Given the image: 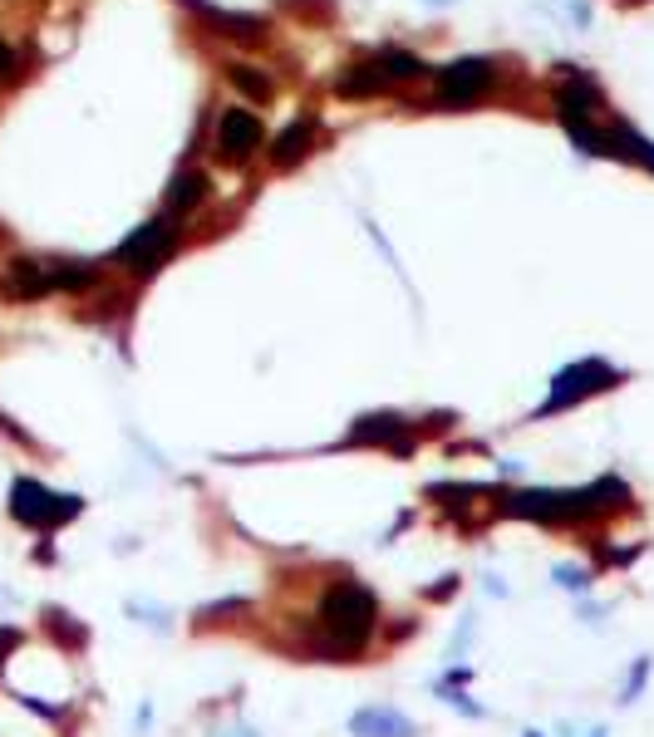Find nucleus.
Segmentation results:
<instances>
[{"instance_id": "nucleus-1", "label": "nucleus", "mask_w": 654, "mask_h": 737, "mask_svg": "<svg viewBox=\"0 0 654 737\" xmlns=\"http://www.w3.org/2000/svg\"><path fill=\"white\" fill-rule=\"evenodd\" d=\"M379 620V600L355 585V580H340L325 600H320V629H325V654H359L374 634Z\"/></svg>"}, {"instance_id": "nucleus-2", "label": "nucleus", "mask_w": 654, "mask_h": 737, "mask_svg": "<svg viewBox=\"0 0 654 737\" xmlns=\"http://www.w3.org/2000/svg\"><path fill=\"white\" fill-rule=\"evenodd\" d=\"M10 516L25 521V526L55 531V526H64V521L79 516V497H55V492H45L40 482L20 477V482L10 487Z\"/></svg>"}, {"instance_id": "nucleus-3", "label": "nucleus", "mask_w": 654, "mask_h": 737, "mask_svg": "<svg viewBox=\"0 0 654 737\" xmlns=\"http://www.w3.org/2000/svg\"><path fill=\"white\" fill-rule=\"evenodd\" d=\"M173 246H178V231H173V222L153 217V222H143V227H138L119 246V261L128 266V271H138V276H153V271L173 256Z\"/></svg>"}, {"instance_id": "nucleus-4", "label": "nucleus", "mask_w": 654, "mask_h": 737, "mask_svg": "<svg viewBox=\"0 0 654 737\" xmlns=\"http://www.w3.org/2000/svg\"><path fill=\"white\" fill-rule=\"evenodd\" d=\"M610 384H620V374H615L610 364L581 359V364H571V369L556 374V389H551V398L541 403V413H561V408H571V403H581V398L600 394V389H610Z\"/></svg>"}, {"instance_id": "nucleus-5", "label": "nucleus", "mask_w": 654, "mask_h": 737, "mask_svg": "<svg viewBox=\"0 0 654 737\" xmlns=\"http://www.w3.org/2000/svg\"><path fill=\"white\" fill-rule=\"evenodd\" d=\"M487 84H492V64L487 59H453L438 74V99L448 109H463V104H473V99L487 94Z\"/></svg>"}, {"instance_id": "nucleus-6", "label": "nucleus", "mask_w": 654, "mask_h": 737, "mask_svg": "<svg viewBox=\"0 0 654 737\" xmlns=\"http://www.w3.org/2000/svg\"><path fill=\"white\" fill-rule=\"evenodd\" d=\"M256 143H261V118L246 114V109H227L222 123H217V148L227 158H246Z\"/></svg>"}, {"instance_id": "nucleus-7", "label": "nucleus", "mask_w": 654, "mask_h": 737, "mask_svg": "<svg viewBox=\"0 0 654 737\" xmlns=\"http://www.w3.org/2000/svg\"><path fill=\"white\" fill-rule=\"evenodd\" d=\"M0 290H5L10 300H35V295L50 290V271H45L40 261H10V271H5Z\"/></svg>"}, {"instance_id": "nucleus-8", "label": "nucleus", "mask_w": 654, "mask_h": 737, "mask_svg": "<svg viewBox=\"0 0 654 737\" xmlns=\"http://www.w3.org/2000/svg\"><path fill=\"white\" fill-rule=\"evenodd\" d=\"M350 443H384V448H394V453H409L414 443L404 438V423L394 418V413H379V418H359V428L350 433Z\"/></svg>"}, {"instance_id": "nucleus-9", "label": "nucleus", "mask_w": 654, "mask_h": 737, "mask_svg": "<svg viewBox=\"0 0 654 737\" xmlns=\"http://www.w3.org/2000/svg\"><path fill=\"white\" fill-rule=\"evenodd\" d=\"M355 737H414V723L409 718H399L394 708H364L355 713Z\"/></svg>"}, {"instance_id": "nucleus-10", "label": "nucleus", "mask_w": 654, "mask_h": 737, "mask_svg": "<svg viewBox=\"0 0 654 737\" xmlns=\"http://www.w3.org/2000/svg\"><path fill=\"white\" fill-rule=\"evenodd\" d=\"M310 138H315V123H310V118H296V123L271 143V163H276V168H296L300 158H305V148H310Z\"/></svg>"}, {"instance_id": "nucleus-11", "label": "nucleus", "mask_w": 654, "mask_h": 737, "mask_svg": "<svg viewBox=\"0 0 654 737\" xmlns=\"http://www.w3.org/2000/svg\"><path fill=\"white\" fill-rule=\"evenodd\" d=\"M212 25H222V35H237V40H266V25L256 20V15H232V10H217V5H207V0H192Z\"/></svg>"}, {"instance_id": "nucleus-12", "label": "nucleus", "mask_w": 654, "mask_h": 737, "mask_svg": "<svg viewBox=\"0 0 654 737\" xmlns=\"http://www.w3.org/2000/svg\"><path fill=\"white\" fill-rule=\"evenodd\" d=\"M556 109H561V118H586V123H591L595 89L586 84V79H576V84H561V89H556Z\"/></svg>"}, {"instance_id": "nucleus-13", "label": "nucleus", "mask_w": 654, "mask_h": 737, "mask_svg": "<svg viewBox=\"0 0 654 737\" xmlns=\"http://www.w3.org/2000/svg\"><path fill=\"white\" fill-rule=\"evenodd\" d=\"M384 89V74H379V64H355L350 74H340L335 79V94H345V99H359V94H379Z\"/></svg>"}, {"instance_id": "nucleus-14", "label": "nucleus", "mask_w": 654, "mask_h": 737, "mask_svg": "<svg viewBox=\"0 0 654 737\" xmlns=\"http://www.w3.org/2000/svg\"><path fill=\"white\" fill-rule=\"evenodd\" d=\"M202 197H207V177L202 172H178L173 187H168V207L173 212H192Z\"/></svg>"}, {"instance_id": "nucleus-15", "label": "nucleus", "mask_w": 654, "mask_h": 737, "mask_svg": "<svg viewBox=\"0 0 654 737\" xmlns=\"http://www.w3.org/2000/svg\"><path fill=\"white\" fill-rule=\"evenodd\" d=\"M227 79L237 84L246 99H256V104H266V99L276 94V84H271V79H266V74H261L256 64H232V69H227Z\"/></svg>"}, {"instance_id": "nucleus-16", "label": "nucleus", "mask_w": 654, "mask_h": 737, "mask_svg": "<svg viewBox=\"0 0 654 737\" xmlns=\"http://www.w3.org/2000/svg\"><path fill=\"white\" fill-rule=\"evenodd\" d=\"M84 285H94L89 266H55L50 271V290H84Z\"/></svg>"}, {"instance_id": "nucleus-17", "label": "nucleus", "mask_w": 654, "mask_h": 737, "mask_svg": "<svg viewBox=\"0 0 654 737\" xmlns=\"http://www.w3.org/2000/svg\"><path fill=\"white\" fill-rule=\"evenodd\" d=\"M379 64H389V74H394V79H414V74H423V59L404 55V50H384Z\"/></svg>"}, {"instance_id": "nucleus-18", "label": "nucleus", "mask_w": 654, "mask_h": 737, "mask_svg": "<svg viewBox=\"0 0 654 737\" xmlns=\"http://www.w3.org/2000/svg\"><path fill=\"white\" fill-rule=\"evenodd\" d=\"M625 143H630V153L645 163V168H654V143H645V138H635V133H620Z\"/></svg>"}, {"instance_id": "nucleus-19", "label": "nucleus", "mask_w": 654, "mask_h": 737, "mask_svg": "<svg viewBox=\"0 0 654 737\" xmlns=\"http://www.w3.org/2000/svg\"><path fill=\"white\" fill-rule=\"evenodd\" d=\"M556 580H561V585H571V590H581V585H586V570L561 566V570H556Z\"/></svg>"}, {"instance_id": "nucleus-20", "label": "nucleus", "mask_w": 654, "mask_h": 737, "mask_svg": "<svg viewBox=\"0 0 654 737\" xmlns=\"http://www.w3.org/2000/svg\"><path fill=\"white\" fill-rule=\"evenodd\" d=\"M15 74V55H10V45H0V79H10Z\"/></svg>"}, {"instance_id": "nucleus-21", "label": "nucleus", "mask_w": 654, "mask_h": 737, "mask_svg": "<svg viewBox=\"0 0 654 737\" xmlns=\"http://www.w3.org/2000/svg\"><path fill=\"white\" fill-rule=\"evenodd\" d=\"M10 644H15V634H10V629H0V659H5V649H10Z\"/></svg>"}, {"instance_id": "nucleus-22", "label": "nucleus", "mask_w": 654, "mask_h": 737, "mask_svg": "<svg viewBox=\"0 0 654 737\" xmlns=\"http://www.w3.org/2000/svg\"><path fill=\"white\" fill-rule=\"evenodd\" d=\"M433 5H443V0H433Z\"/></svg>"}]
</instances>
